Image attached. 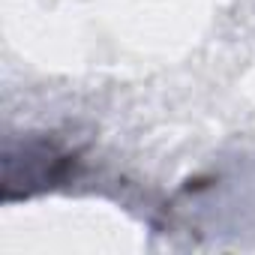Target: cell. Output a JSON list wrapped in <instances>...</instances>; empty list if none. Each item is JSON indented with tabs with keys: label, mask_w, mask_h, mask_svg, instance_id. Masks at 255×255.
Listing matches in <instances>:
<instances>
[{
	"label": "cell",
	"mask_w": 255,
	"mask_h": 255,
	"mask_svg": "<svg viewBox=\"0 0 255 255\" xmlns=\"http://www.w3.org/2000/svg\"><path fill=\"white\" fill-rule=\"evenodd\" d=\"M21 159H24V162H18V159L9 156V153H6V159H3V189H6V192H9L15 183H21V186H24L21 192L27 195V192H33V189H39V186H48V183L60 180L63 171H66V165H69V156L57 153L51 144H42V141L27 144V147L21 150Z\"/></svg>",
	"instance_id": "obj_1"
}]
</instances>
